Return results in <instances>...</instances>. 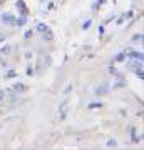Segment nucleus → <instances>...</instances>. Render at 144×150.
I'll return each mask as SVG.
<instances>
[{
	"label": "nucleus",
	"mask_w": 144,
	"mask_h": 150,
	"mask_svg": "<svg viewBox=\"0 0 144 150\" xmlns=\"http://www.w3.org/2000/svg\"><path fill=\"white\" fill-rule=\"evenodd\" d=\"M69 102L67 100H64V102L60 103V107H59V120L62 122V120H65V117H67V110H69Z\"/></svg>",
	"instance_id": "f257e3e1"
},
{
	"label": "nucleus",
	"mask_w": 144,
	"mask_h": 150,
	"mask_svg": "<svg viewBox=\"0 0 144 150\" xmlns=\"http://www.w3.org/2000/svg\"><path fill=\"white\" fill-rule=\"evenodd\" d=\"M2 22H4L5 25H15V15L5 12V13H2Z\"/></svg>",
	"instance_id": "f03ea898"
},
{
	"label": "nucleus",
	"mask_w": 144,
	"mask_h": 150,
	"mask_svg": "<svg viewBox=\"0 0 144 150\" xmlns=\"http://www.w3.org/2000/svg\"><path fill=\"white\" fill-rule=\"evenodd\" d=\"M107 92H109V83L104 82V83H101V85L96 88V95H106Z\"/></svg>",
	"instance_id": "7ed1b4c3"
},
{
	"label": "nucleus",
	"mask_w": 144,
	"mask_h": 150,
	"mask_svg": "<svg viewBox=\"0 0 144 150\" xmlns=\"http://www.w3.org/2000/svg\"><path fill=\"white\" fill-rule=\"evenodd\" d=\"M12 90H14L17 95H19V93H24V92L27 90V85H24V83H20V82H17V83H14Z\"/></svg>",
	"instance_id": "20e7f679"
},
{
	"label": "nucleus",
	"mask_w": 144,
	"mask_h": 150,
	"mask_svg": "<svg viewBox=\"0 0 144 150\" xmlns=\"http://www.w3.org/2000/svg\"><path fill=\"white\" fill-rule=\"evenodd\" d=\"M17 8H19V10H20V13L22 15H29V10H27V7H25V4H24V0H17Z\"/></svg>",
	"instance_id": "39448f33"
},
{
	"label": "nucleus",
	"mask_w": 144,
	"mask_h": 150,
	"mask_svg": "<svg viewBox=\"0 0 144 150\" xmlns=\"http://www.w3.org/2000/svg\"><path fill=\"white\" fill-rule=\"evenodd\" d=\"M52 40H54V33L50 32V28L42 32V42H52Z\"/></svg>",
	"instance_id": "423d86ee"
},
{
	"label": "nucleus",
	"mask_w": 144,
	"mask_h": 150,
	"mask_svg": "<svg viewBox=\"0 0 144 150\" xmlns=\"http://www.w3.org/2000/svg\"><path fill=\"white\" fill-rule=\"evenodd\" d=\"M25 22H27V17L25 15H20L19 18H15V25H17V27H24V25H25Z\"/></svg>",
	"instance_id": "0eeeda50"
},
{
	"label": "nucleus",
	"mask_w": 144,
	"mask_h": 150,
	"mask_svg": "<svg viewBox=\"0 0 144 150\" xmlns=\"http://www.w3.org/2000/svg\"><path fill=\"white\" fill-rule=\"evenodd\" d=\"M102 107H104V103H102V102H92V103H89V105H87V108H91V110L102 108Z\"/></svg>",
	"instance_id": "6e6552de"
},
{
	"label": "nucleus",
	"mask_w": 144,
	"mask_h": 150,
	"mask_svg": "<svg viewBox=\"0 0 144 150\" xmlns=\"http://www.w3.org/2000/svg\"><path fill=\"white\" fill-rule=\"evenodd\" d=\"M129 57L134 60H143V52H129Z\"/></svg>",
	"instance_id": "1a4fd4ad"
},
{
	"label": "nucleus",
	"mask_w": 144,
	"mask_h": 150,
	"mask_svg": "<svg viewBox=\"0 0 144 150\" xmlns=\"http://www.w3.org/2000/svg\"><path fill=\"white\" fill-rule=\"evenodd\" d=\"M123 87H126V80L119 79V82H116V83L112 85V88H123Z\"/></svg>",
	"instance_id": "9d476101"
},
{
	"label": "nucleus",
	"mask_w": 144,
	"mask_h": 150,
	"mask_svg": "<svg viewBox=\"0 0 144 150\" xmlns=\"http://www.w3.org/2000/svg\"><path fill=\"white\" fill-rule=\"evenodd\" d=\"M10 50H12L10 45H5V47L0 48V54H2V55H9V54H10Z\"/></svg>",
	"instance_id": "9b49d317"
},
{
	"label": "nucleus",
	"mask_w": 144,
	"mask_h": 150,
	"mask_svg": "<svg viewBox=\"0 0 144 150\" xmlns=\"http://www.w3.org/2000/svg\"><path fill=\"white\" fill-rule=\"evenodd\" d=\"M143 33H136V35H133V43H138V42H143Z\"/></svg>",
	"instance_id": "f8f14e48"
},
{
	"label": "nucleus",
	"mask_w": 144,
	"mask_h": 150,
	"mask_svg": "<svg viewBox=\"0 0 144 150\" xmlns=\"http://www.w3.org/2000/svg\"><path fill=\"white\" fill-rule=\"evenodd\" d=\"M45 30H49V27L45 25V23H39V25H37V32H39V33L45 32Z\"/></svg>",
	"instance_id": "ddd939ff"
},
{
	"label": "nucleus",
	"mask_w": 144,
	"mask_h": 150,
	"mask_svg": "<svg viewBox=\"0 0 144 150\" xmlns=\"http://www.w3.org/2000/svg\"><path fill=\"white\" fill-rule=\"evenodd\" d=\"M126 57H128V55L123 52V54H117V55H116V59H114V60H116V62H124V60H126Z\"/></svg>",
	"instance_id": "4468645a"
},
{
	"label": "nucleus",
	"mask_w": 144,
	"mask_h": 150,
	"mask_svg": "<svg viewBox=\"0 0 144 150\" xmlns=\"http://www.w3.org/2000/svg\"><path fill=\"white\" fill-rule=\"evenodd\" d=\"M107 147H109V149H114V147H117V142L114 139H109L107 140Z\"/></svg>",
	"instance_id": "2eb2a0df"
},
{
	"label": "nucleus",
	"mask_w": 144,
	"mask_h": 150,
	"mask_svg": "<svg viewBox=\"0 0 144 150\" xmlns=\"http://www.w3.org/2000/svg\"><path fill=\"white\" fill-rule=\"evenodd\" d=\"M104 4H106V0H97L96 4H94V7H92V8H94V10H97V8H99L101 5H104Z\"/></svg>",
	"instance_id": "dca6fc26"
},
{
	"label": "nucleus",
	"mask_w": 144,
	"mask_h": 150,
	"mask_svg": "<svg viewBox=\"0 0 144 150\" xmlns=\"http://www.w3.org/2000/svg\"><path fill=\"white\" fill-rule=\"evenodd\" d=\"M131 134H133V142H134V144H136V142H139V140H141V139H139V137H136V129H133V130H131Z\"/></svg>",
	"instance_id": "f3484780"
},
{
	"label": "nucleus",
	"mask_w": 144,
	"mask_h": 150,
	"mask_svg": "<svg viewBox=\"0 0 144 150\" xmlns=\"http://www.w3.org/2000/svg\"><path fill=\"white\" fill-rule=\"evenodd\" d=\"M91 23H92L91 20H87V22H84V25H82V28H84V30H87V28L91 27Z\"/></svg>",
	"instance_id": "a211bd4d"
},
{
	"label": "nucleus",
	"mask_w": 144,
	"mask_h": 150,
	"mask_svg": "<svg viewBox=\"0 0 144 150\" xmlns=\"http://www.w3.org/2000/svg\"><path fill=\"white\" fill-rule=\"evenodd\" d=\"M32 35H34V33H32V30H27V32H25V35H24V37H25L27 40H29V38H32Z\"/></svg>",
	"instance_id": "6ab92c4d"
},
{
	"label": "nucleus",
	"mask_w": 144,
	"mask_h": 150,
	"mask_svg": "<svg viewBox=\"0 0 144 150\" xmlns=\"http://www.w3.org/2000/svg\"><path fill=\"white\" fill-rule=\"evenodd\" d=\"M15 75H17L15 70H9V72H7V77H15Z\"/></svg>",
	"instance_id": "aec40b11"
},
{
	"label": "nucleus",
	"mask_w": 144,
	"mask_h": 150,
	"mask_svg": "<svg viewBox=\"0 0 144 150\" xmlns=\"http://www.w3.org/2000/svg\"><path fill=\"white\" fill-rule=\"evenodd\" d=\"M4 100H5V92H4V90H0V103L4 102Z\"/></svg>",
	"instance_id": "412c9836"
},
{
	"label": "nucleus",
	"mask_w": 144,
	"mask_h": 150,
	"mask_svg": "<svg viewBox=\"0 0 144 150\" xmlns=\"http://www.w3.org/2000/svg\"><path fill=\"white\" fill-rule=\"evenodd\" d=\"M109 74H112V75H116V74H117L116 67H109Z\"/></svg>",
	"instance_id": "4be33fe9"
},
{
	"label": "nucleus",
	"mask_w": 144,
	"mask_h": 150,
	"mask_svg": "<svg viewBox=\"0 0 144 150\" xmlns=\"http://www.w3.org/2000/svg\"><path fill=\"white\" fill-rule=\"evenodd\" d=\"M133 15H134V12H133V10H129L128 13L124 15V18H131V17H133Z\"/></svg>",
	"instance_id": "5701e85b"
},
{
	"label": "nucleus",
	"mask_w": 144,
	"mask_h": 150,
	"mask_svg": "<svg viewBox=\"0 0 144 150\" xmlns=\"http://www.w3.org/2000/svg\"><path fill=\"white\" fill-rule=\"evenodd\" d=\"M32 74H34V69L29 65V67H27V75H32Z\"/></svg>",
	"instance_id": "b1692460"
},
{
	"label": "nucleus",
	"mask_w": 144,
	"mask_h": 150,
	"mask_svg": "<svg viewBox=\"0 0 144 150\" xmlns=\"http://www.w3.org/2000/svg\"><path fill=\"white\" fill-rule=\"evenodd\" d=\"M70 90H72V85H67L65 87V90H64V93H69Z\"/></svg>",
	"instance_id": "393cba45"
},
{
	"label": "nucleus",
	"mask_w": 144,
	"mask_h": 150,
	"mask_svg": "<svg viewBox=\"0 0 144 150\" xmlns=\"http://www.w3.org/2000/svg\"><path fill=\"white\" fill-rule=\"evenodd\" d=\"M5 40V33H0V42H4Z\"/></svg>",
	"instance_id": "a878e982"
}]
</instances>
